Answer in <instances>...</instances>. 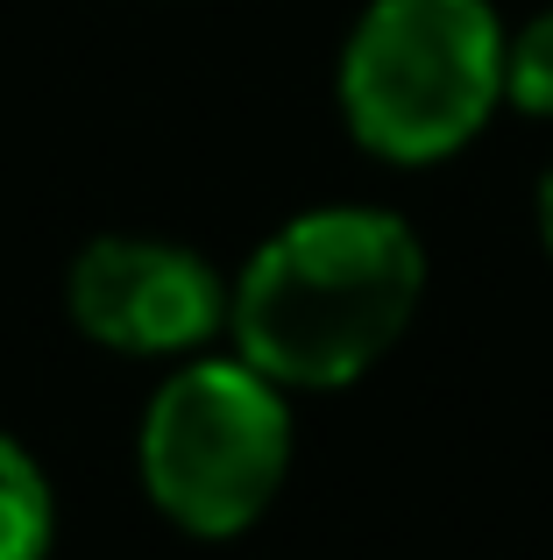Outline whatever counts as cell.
I'll return each mask as SVG.
<instances>
[{
  "mask_svg": "<svg viewBox=\"0 0 553 560\" xmlns=\"http://www.w3.org/2000/svg\"><path fill=\"white\" fill-rule=\"evenodd\" d=\"M426 242L369 199L305 206L227 277V348L291 397L348 390L412 334Z\"/></svg>",
  "mask_w": 553,
  "mask_h": 560,
  "instance_id": "1",
  "label": "cell"
},
{
  "mask_svg": "<svg viewBox=\"0 0 553 560\" xmlns=\"http://www.w3.org/2000/svg\"><path fill=\"white\" fill-rule=\"evenodd\" d=\"M333 107L390 171L461 156L504 107V14L490 0H369L348 22Z\"/></svg>",
  "mask_w": 553,
  "mask_h": 560,
  "instance_id": "2",
  "label": "cell"
},
{
  "mask_svg": "<svg viewBox=\"0 0 553 560\" xmlns=\"http://www.w3.org/2000/svg\"><path fill=\"white\" fill-rule=\"evenodd\" d=\"M136 476L156 518L192 539H242L270 518L291 476V390L235 348L185 355L150 390L136 425Z\"/></svg>",
  "mask_w": 553,
  "mask_h": 560,
  "instance_id": "3",
  "label": "cell"
},
{
  "mask_svg": "<svg viewBox=\"0 0 553 560\" xmlns=\"http://www.w3.org/2000/svg\"><path fill=\"white\" fill-rule=\"evenodd\" d=\"M64 313L107 355L185 362L227 334V277L192 242L93 234L64 270Z\"/></svg>",
  "mask_w": 553,
  "mask_h": 560,
  "instance_id": "4",
  "label": "cell"
},
{
  "mask_svg": "<svg viewBox=\"0 0 553 560\" xmlns=\"http://www.w3.org/2000/svg\"><path fill=\"white\" fill-rule=\"evenodd\" d=\"M57 547V490L43 462L14 433H0V560H50Z\"/></svg>",
  "mask_w": 553,
  "mask_h": 560,
  "instance_id": "5",
  "label": "cell"
},
{
  "mask_svg": "<svg viewBox=\"0 0 553 560\" xmlns=\"http://www.w3.org/2000/svg\"><path fill=\"white\" fill-rule=\"evenodd\" d=\"M504 107L526 121H553V8L504 28Z\"/></svg>",
  "mask_w": 553,
  "mask_h": 560,
  "instance_id": "6",
  "label": "cell"
},
{
  "mask_svg": "<svg viewBox=\"0 0 553 560\" xmlns=\"http://www.w3.org/2000/svg\"><path fill=\"white\" fill-rule=\"evenodd\" d=\"M532 228H540V248L553 262V164L540 171V191H532Z\"/></svg>",
  "mask_w": 553,
  "mask_h": 560,
  "instance_id": "7",
  "label": "cell"
}]
</instances>
